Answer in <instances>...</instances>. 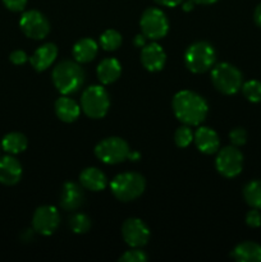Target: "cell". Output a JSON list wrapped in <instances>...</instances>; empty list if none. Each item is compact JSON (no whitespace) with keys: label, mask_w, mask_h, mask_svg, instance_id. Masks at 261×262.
I'll list each match as a JSON object with an SVG mask.
<instances>
[{"label":"cell","mask_w":261,"mask_h":262,"mask_svg":"<svg viewBox=\"0 0 261 262\" xmlns=\"http://www.w3.org/2000/svg\"><path fill=\"white\" fill-rule=\"evenodd\" d=\"M171 107L177 119L189 127L200 125L209 114L206 100L197 92L189 90L177 92L171 101Z\"/></svg>","instance_id":"6da1fadb"},{"label":"cell","mask_w":261,"mask_h":262,"mask_svg":"<svg viewBox=\"0 0 261 262\" xmlns=\"http://www.w3.org/2000/svg\"><path fill=\"white\" fill-rule=\"evenodd\" d=\"M51 78L55 89L61 95H72L82 89L86 73L78 61L61 60L53 69Z\"/></svg>","instance_id":"7a4b0ae2"},{"label":"cell","mask_w":261,"mask_h":262,"mask_svg":"<svg viewBox=\"0 0 261 262\" xmlns=\"http://www.w3.org/2000/svg\"><path fill=\"white\" fill-rule=\"evenodd\" d=\"M216 51L207 41H197L189 45L184 53V64L194 74H201L214 67Z\"/></svg>","instance_id":"3957f363"},{"label":"cell","mask_w":261,"mask_h":262,"mask_svg":"<svg viewBox=\"0 0 261 262\" xmlns=\"http://www.w3.org/2000/svg\"><path fill=\"white\" fill-rule=\"evenodd\" d=\"M146 188V181L143 176L133 171L118 174L110 182V191L117 200L122 202H129L138 199Z\"/></svg>","instance_id":"277c9868"},{"label":"cell","mask_w":261,"mask_h":262,"mask_svg":"<svg viewBox=\"0 0 261 262\" xmlns=\"http://www.w3.org/2000/svg\"><path fill=\"white\" fill-rule=\"evenodd\" d=\"M211 82L224 95H234L242 89L243 76L240 69L229 63H219L212 68Z\"/></svg>","instance_id":"5b68a950"},{"label":"cell","mask_w":261,"mask_h":262,"mask_svg":"<svg viewBox=\"0 0 261 262\" xmlns=\"http://www.w3.org/2000/svg\"><path fill=\"white\" fill-rule=\"evenodd\" d=\"M110 107L109 94L100 84L89 86L81 96V109L92 119H101Z\"/></svg>","instance_id":"8992f818"},{"label":"cell","mask_w":261,"mask_h":262,"mask_svg":"<svg viewBox=\"0 0 261 262\" xmlns=\"http://www.w3.org/2000/svg\"><path fill=\"white\" fill-rule=\"evenodd\" d=\"M130 152L129 145L120 137H107L95 147V155L104 164L114 165L127 160Z\"/></svg>","instance_id":"52a82bcc"},{"label":"cell","mask_w":261,"mask_h":262,"mask_svg":"<svg viewBox=\"0 0 261 262\" xmlns=\"http://www.w3.org/2000/svg\"><path fill=\"white\" fill-rule=\"evenodd\" d=\"M140 26L143 35L151 40L165 37L169 31L168 18L159 8H147L141 15Z\"/></svg>","instance_id":"ba28073f"},{"label":"cell","mask_w":261,"mask_h":262,"mask_svg":"<svg viewBox=\"0 0 261 262\" xmlns=\"http://www.w3.org/2000/svg\"><path fill=\"white\" fill-rule=\"evenodd\" d=\"M215 166L220 176L234 178L243 169V154L235 146H225L217 151Z\"/></svg>","instance_id":"9c48e42d"},{"label":"cell","mask_w":261,"mask_h":262,"mask_svg":"<svg viewBox=\"0 0 261 262\" xmlns=\"http://www.w3.org/2000/svg\"><path fill=\"white\" fill-rule=\"evenodd\" d=\"M19 27L27 37L32 40H42L50 32V23L48 18L38 10H28L22 14Z\"/></svg>","instance_id":"30bf717a"},{"label":"cell","mask_w":261,"mask_h":262,"mask_svg":"<svg viewBox=\"0 0 261 262\" xmlns=\"http://www.w3.org/2000/svg\"><path fill=\"white\" fill-rule=\"evenodd\" d=\"M60 224V215L56 207L51 205H44L36 209L32 217V228L41 235H51Z\"/></svg>","instance_id":"8fae6325"},{"label":"cell","mask_w":261,"mask_h":262,"mask_svg":"<svg viewBox=\"0 0 261 262\" xmlns=\"http://www.w3.org/2000/svg\"><path fill=\"white\" fill-rule=\"evenodd\" d=\"M122 237L132 248H141L150 241L151 232L147 225L137 217L127 219L122 225Z\"/></svg>","instance_id":"7c38bea8"},{"label":"cell","mask_w":261,"mask_h":262,"mask_svg":"<svg viewBox=\"0 0 261 262\" xmlns=\"http://www.w3.org/2000/svg\"><path fill=\"white\" fill-rule=\"evenodd\" d=\"M83 187L76 182H66L61 187L59 202L60 206L67 211H76L86 201Z\"/></svg>","instance_id":"4fadbf2b"},{"label":"cell","mask_w":261,"mask_h":262,"mask_svg":"<svg viewBox=\"0 0 261 262\" xmlns=\"http://www.w3.org/2000/svg\"><path fill=\"white\" fill-rule=\"evenodd\" d=\"M141 63L148 72H159L166 63V54L159 43L151 42L141 50Z\"/></svg>","instance_id":"5bb4252c"},{"label":"cell","mask_w":261,"mask_h":262,"mask_svg":"<svg viewBox=\"0 0 261 262\" xmlns=\"http://www.w3.org/2000/svg\"><path fill=\"white\" fill-rule=\"evenodd\" d=\"M193 141L196 143V147L200 152L205 155H212L217 152L220 147V140L217 133L210 127H200L194 132Z\"/></svg>","instance_id":"9a60e30c"},{"label":"cell","mask_w":261,"mask_h":262,"mask_svg":"<svg viewBox=\"0 0 261 262\" xmlns=\"http://www.w3.org/2000/svg\"><path fill=\"white\" fill-rule=\"evenodd\" d=\"M22 165L12 155L0 158V183L5 186H14L22 178Z\"/></svg>","instance_id":"2e32d148"},{"label":"cell","mask_w":261,"mask_h":262,"mask_svg":"<svg viewBox=\"0 0 261 262\" xmlns=\"http://www.w3.org/2000/svg\"><path fill=\"white\" fill-rule=\"evenodd\" d=\"M56 56H58L56 45L53 42H48L36 49V51L30 58V63L36 72H44L49 67H51V64L55 61Z\"/></svg>","instance_id":"e0dca14e"},{"label":"cell","mask_w":261,"mask_h":262,"mask_svg":"<svg viewBox=\"0 0 261 262\" xmlns=\"http://www.w3.org/2000/svg\"><path fill=\"white\" fill-rule=\"evenodd\" d=\"M79 184L84 189H89L92 192L104 191L107 186V178L100 169L86 168L79 174Z\"/></svg>","instance_id":"ac0fdd59"},{"label":"cell","mask_w":261,"mask_h":262,"mask_svg":"<svg viewBox=\"0 0 261 262\" xmlns=\"http://www.w3.org/2000/svg\"><path fill=\"white\" fill-rule=\"evenodd\" d=\"M54 107H55L56 117L64 123H73L81 114V106L73 99H69L67 95L59 97Z\"/></svg>","instance_id":"d6986e66"},{"label":"cell","mask_w":261,"mask_h":262,"mask_svg":"<svg viewBox=\"0 0 261 262\" xmlns=\"http://www.w3.org/2000/svg\"><path fill=\"white\" fill-rule=\"evenodd\" d=\"M230 256L238 262H261V245L246 241L235 246Z\"/></svg>","instance_id":"ffe728a7"},{"label":"cell","mask_w":261,"mask_h":262,"mask_svg":"<svg viewBox=\"0 0 261 262\" xmlns=\"http://www.w3.org/2000/svg\"><path fill=\"white\" fill-rule=\"evenodd\" d=\"M96 74L102 84H110L117 81L122 74V66L115 58H105L97 66Z\"/></svg>","instance_id":"44dd1931"},{"label":"cell","mask_w":261,"mask_h":262,"mask_svg":"<svg viewBox=\"0 0 261 262\" xmlns=\"http://www.w3.org/2000/svg\"><path fill=\"white\" fill-rule=\"evenodd\" d=\"M97 50H99V45L96 41L90 37H84L74 43L72 54H73L74 60L78 63H90L97 55Z\"/></svg>","instance_id":"7402d4cb"},{"label":"cell","mask_w":261,"mask_h":262,"mask_svg":"<svg viewBox=\"0 0 261 262\" xmlns=\"http://www.w3.org/2000/svg\"><path fill=\"white\" fill-rule=\"evenodd\" d=\"M28 140L25 135L19 132H10L4 136L2 141V147L5 152L10 155H17L27 148Z\"/></svg>","instance_id":"603a6c76"},{"label":"cell","mask_w":261,"mask_h":262,"mask_svg":"<svg viewBox=\"0 0 261 262\" xmlns=\"http://www.w3.org/2000/svg\"><path fill=\"white\" fill-rule=\"evenodd\" d=\"M243 199L252 209L261 210V181L255 179L243 187Z\"/></svg>","instance_id":"cb8c5ba5"},{"label":"cell","mask_w":261,"mask_h":262,"mask_svg":"<svg viewBox=\"0 0 261 262\" xmlns=\"http://www.w3.org/2000/svg\"><path fill=\"white\" fill-rule=\"evenodd\" d=\"M68 225L72 232L76 233V234H84L91 228V219L86 214L77 212L69 217Z\"/></svg>","instance_id":"d4e9b609"},{"label":"cell","mask_w":261,"mask_h":262,"mask_svg":"<svg viewBox=\"0 0 261 262\" xmlns=\"http://www.w3.org/2000/svg\"><path fill=\"white\" fill-rule=\"evenodd\" d=\"M100 45L104 50L114 51L122 45V35L117 30H106L100 36Z\"/></svg>","instance_id":"484cf974"},{"label":"cell","mask_w":261,"mask_h":262,"mask_svg":"<svg viewBox=\"0 0 261 262\" xmlns=\"http://www.w3.org/2000/svg\"><path fill=\"white\" fill-rule=\"evenodd\" d=\"M242 92L250 102L257 104L261 102V82L257 79H251L242 84Z\"/></svg>","instance_id":"4316f807"},{"label":"cell","mask_w":261,"mask_h":262,"mask_svg":"<svg viewBox=\"0 0 261 262\" xmlns=\"http://www.w3.org/2000/svg\"><path fill=\"white\" fill-rule=\"evenodd\" d=\"M193 136L194 133L192 132L191 127L183 124L176 130V133H174V142H176V145L181 148L188 147L192 143V141H193Z\"/></svg>","instance_id":"83f0119b"},{"label":"cell","mask_w":261,"mask_h":262,"mask_svg":"<svg viewBox=\"0 0 261 262\" xmlns=\"http://www.w3.org/2000/svg\"><path fill=\"white\" fill-rule=\"evenodd\" d=\"M120 262H146L147 261V255L140 248H133V250L127 251L119 257Z\"/></svg>","instance_id":"f1b7e54d"},{"label":"cell","mask_w":261,"mask_h":262,"mask_svg":"<svg viewBox=\"0 0 261 262\" xmlns=\"http://www.w3.org/2000/svg\"><path fill=\"white\" fill-rule=\"evenodd\" d=\"M229 140L233 146L240 147L247 142V132H246L245 128H234L229 132Z\"/></svg>","instance_id":"f546056e"},{"label":"cell","mask_w":261,"mask_h":262,"mask_svg":"<svg viewBox=\"0 0 261 262\" xmlns=\"http://www.w3.org/2000/svg\"><path fill=\"white\" fill-rule=\"evenodd\" d=\"M246 224L250 228H258L261 225L260 210L252 209L246 214Z\"/></svg>","instance_id":"4dcf8cb0"},{"label":"cell","mask_w":261,"mask_h":262,"mask_svg":"<svg viewBox=\"0 0 261 262\" xmlns=\"http://www.w3.org/2000/svg\"><path fill=\"white\" fill-rule=\"evenodd\" d=\"M3 3L12 12H22L27 5V0H3Z\"/></svg>","instance_id":"1f68e13d"},{"label":"cell","mask_w":261,"mask_h":262,"mask_svg":"<svg viewBox=\"0 0 261 262\" xmlns=\"http://www.w3.org/2000/svg\"><path fill=\"white\" fill-rule=\"evenodd\" d=\"M9 59L15 66H22V64H25L28 60V56L23 50H14L10 54Z\"/></svg>","instance_id":"d6a6232c"},{"label":"cell","mask_w":261,"mask_h":262,"mask_svg":"<svg viewBox=\"0 0 261 262\" xmlns=\"http://www.w3.org/2000/svg\"><path fill=\"white\" fill-rule=\"evenodd\" d=\"M154 2L159 5H163V7L174 8V7H178L179 4H182L183 0H154Z\"/></svg>","instance_id":"836d02e7"},{"label":"cell","mask_w":261,"mask_h":262,"mask_svg":"<svg viewBox=\"0 0 261 262\" xmlns=\"http://www.w3.org/2000/svg\"><path fill=\"white\" fill-rule=\"evenodd\" d=\"M146 36L143 35V33H138V35L135 36V38H133V43H135V46H137V48H143V46L146 45Z\"/></svg>","instance_id":"e575fe53"},{"label":"cell","mask_w":261,"mask_h":262,"mask_svg":"<svg viewBox=\"0 0 261 262\" xmlns=\"http://www.w3.org/2000/svg\"><path fill=\"white\" fill-rule=\"evenodd\" d=\"M253 20H255L256 26L261 28V3L256 7L255 12H253Z\"/></svg>","instance_id":"d590c367"},{"label":"cell","mask_w":261,"mask_h":262,"mask_svg":"<svg viewBox=\"0 0 261 262\" xmlns=\"http://www.w3.org/2000/svg\"><path fill=\"white\" fill-rule=\"evenodd\" d=\"M193 5H194L193 0H189V2L183 3V5H182V8H183L184 12H189V10L193 9Z\"/></svg>","instance_id":"8d00e7d4"},{"label":"cell","mask_w":261,"mask_h":262,"mask_svg":"<svg viewBox=\"0 0 261 262\" xmlns=\"http://www.w3.org/2000/svg\"><path fill=\"white\" fill-rule=\"evenodd\" d=\"M128 159H129V160H132V161H137V160H140V159H141V155H140V152H137V151L130 150L129 155H128Z\"/></svg>","instance_id":"74e56055"},{"label":"cell","mask_w":261,"mask_h":262,"mask_svg":"<svg viewBox=\"0 0 261 262\" xmlns=\"http://www.w3.org/2000/svg\"><path fill=\"white\" fill-rule=\"evenodd\" d=\"M194 4H202V5H210L216 3L217 0H193Z\"/></svg>","instance_id":"f35d334b"}]
</instances>
